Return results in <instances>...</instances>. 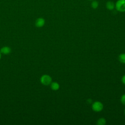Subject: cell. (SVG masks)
<instances>
[{
  "mask_svg": "<svg viewBox=\"0 0 125 125\" xmlns=\"http://www.w3.org/2000/svg\"><path fill=\"white\" fill-rule=\"evenodd\" d=\"M117 10L120 12L125 11V0H118L115 5Z\"/></svg>",
  "mask_w": 125,
  "mask_h": 125,
  "instance_id": "cell-1",
  "label": "cell"
},
{
  "mask_svg": "<svg viewBox=\"0 0 125 125\" xmlns=\"http://www.w3.org/2000/svg\"><path fill=\"white\" fill-rule=\"evenodd\" d=\"M40 81L42 84L44 85H48L51 84L52 82V78L48 75H43L41 77Z\"/></svg>",
  "mask_w": 125,
  "mask_h": 125,
  "instance_id": "cell-2",
  "label": "cell"
},
{
  "mask_svg": "<svg viewBox=\"0 0 125 125\" xmlns=\"http://www.w3.org/2000/svg\"><path fill=\"white\" fill-rule=\"evenodd\" d=\"M104 106L103 104L99 101L95 102L93 103L92 105V109L96 112H100L103 109Z\"/></svg>",
  "mask_w": 125,
  "mask_h": 125,
  "instance_id": "cell-3",
  "label": "cell"
},
{
  "mask_svg": "<svg viewBox=\"0 0 125 125\" xmlns=\"http://www.w3.org/2000/svg\"><path fill=\"white\" fill-rule=\"evenodd\" d=\"M45 24V20L42 18H39L37 19L35 21V25L37 27H42Z\"/></svg>",
  "mask_w": 125,
  "mask_h": 125,
  "instance_id": "cell-4",
  "label": "cell"
},
{
  "mask_svg": "<svg viewBox=\"0 0 125 125\" xmlns=\"http://www.w3.org/2000/svg\"><path fill=\"white\" fill-rule=\"evenodd\" d=\"M11 48L8 46H3L1 48L0 50L1 53L5 55L9 54L11 52Z\"/></svg>",
  "mask_w": 125,
  "mask_h": 125,
  "instance_id": "cell-5",
  "label": "cell"
},
{
  "mask_svg": "<svg viewBox=\"0 0 125 125\" xmlns=\"http://www.w3.org/2000/svg\"><path fill=\"white\" fill-rule=\"evenodd\" d=\"M106 8L109 10H113L115 7V4L112 1H109L106 2Z\"/></svg>",
  "mask_w": 125,
  "mask_h": 125,
  "instance_id": "cell-6",
  "label": "cell"
},
{
  "mask_svg": "<svg viewBox=\"0 0 125 125\" xmlns=\"http://www.w3.org/2000/svg\"><path fill=\"white\" fill-rule=\"evenodd\" d=\"M51 88L53 90H57L60 88L59 83L57 82H52L51 83Z\"/></svg>",
  "mask_w": 125,
  "mask_h": 125,
  "instance_id": "cell-7",
  "label": "cell"
},
{
  "mask_svg": "<svg viewBox=\"0 0 125 125\" xmlns=\"http://www.w3.org/2000/svg\"><path fill=\"white\" fill-rule=\"evenodd\" d=\"M119 61L123 63H125V53L121 54L119 56Z\"/></svg>",
  "mask_w": 125,
  "mask_h": 125,
  "instance_id": "cell-8",
  "label": "cell"
},
{
  "mask_svg": "<svg viewBox=\"0 0 125 125\" xmlns=\"http://www.w3.org/2000/svg\"><path fill=\"white\" fill-rule=\"evenodd\" d=\"M106 123V121L104 118H100L97 121V125H104Z\"/></svg>",
  "mask_w": 125,
  "mask_h": 125,
  "instance_id": "cell-9",
  "label": "cell"
},
{
  "mask_svg": "<svg viewBox=\"0 0 125 125\" xmlns=\"http://www.w3.org/2000/svg\"><path fill=\"white\" fill-rule=\"evenodd\" d=\"M98 4H99V3H98V1H93V2H92V3H91V6H92V7L93 8L96 9V8H97V7L98 6Z\"/></svg>",
  "mask_w": 125,
  "mask_h": 125,
  "instance_id": "cell-10",
  "label": "cell"
},
{
  "mask_svg": "<svg viewBox=\"0 0 125 125\" xmlns=\"http://www.w3.org/2000/svg\"><path fill=\"white\" fill-rule=\"evenodd\" d=\"M121 101L122 102V103L125 105V94H124L123 95H122V96L121 97Z\"/></svg>",
  "mask_w": 125,
  "mask_h": 125,
  "instance_id": "cell-11",
  "label": "cell"
},
{
  "mask_svg": "<svg viewBox=\"0 0 125 125\" xmlns=\"http://www.w3.org/2000/svg\"><path fill=\"white\" fill-rule=\"evenodd\" d=\"M122 83L124 84H125V75L122 77Z\"/></svg>",
  "mask_w": 125,
  "mask_h": 125,
  "instance_id": "cell-12",
  "label": "cell"
},
{
  "mask_svg": "<svg viewBox=\"0 0 125 125\" xmlns=\"http://www.w3.org/2000/svg\"><path fill=\"white\" fill-rule=\"evenodd\" d=\"M1 52L0 51V59H1Z\"/></svg>",
  "mask_w": 125,
  "mask_h": 125,
  "instance_id": "cell-13",
  "label": "cell"
},
{
  "mask_svg": "<svg viewBox=\"0 0 125 125\" xmlns=\"http://www.w3.org/2000/svg\"></svg>",
  "mask_w": 125,
  "mask_h": 125,
  "instance_id": "cell-14",
  "label": "cell"
}]
</instances>
